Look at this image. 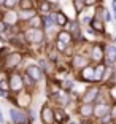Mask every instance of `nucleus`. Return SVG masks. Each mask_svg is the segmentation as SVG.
I'll return each mask as SVG.
<instances>
[{"label":"nucleus","instance_id":"aec40b11","mask_svg":"<svg viewBox=\"0 0 116 124\" xmlns=\"http://www.w3.org/2000/svg\"><path fill=\"white\" fill-rule=\"evenodd\" d=\"M25 26H27V29H43V18L37 13L33 18H30L25 22Z\"/></svg>","mask_w":116,"mask_h":124},{"label":"nucleus","instance_id":"c756f323","mask_svg":"<svg viewBox=\"0 0 116 124\" xmlns=\"http://www.w3.org/2000/svg\"><path fill=\"white\" fill-rule=\"evenodd\" d=\"M7 30H8V26H7V24H5L3 21H2V18H0V37L3 35V33L7 32Z\"/></svg>","mask_w":116,"mask_h":124},{"label":"nucleus","instance_id":"6e6552de","mask_svg":"<svg viewBox=\"0 0 116 124\" xmlns=\"http://www.w3.org/2000/svg\"><path fill=\"white\" fill-rule=\"evenodd\" d=\"M24 73H27V75H29V77L32 78L37 84L41 83V81H43V77H45L43 70L40 69L38 64H30V65H27V67H25V70H24Z\"/></svg>","mask_w":116,"mask_h":124},{"label":"nucleus","instance_id":"9d476101","mask_svg":"<svg viewBox=\"0 0 116 124\" xmlns=\"http://www.w3.org/2000/svg\"><path fill=\"white\" fill-rule=\"evenodd\" d=\"M89 59H91L92 62H97V64H100L103 59H105V46L102 43H95L94 46L91 48V53H89Z\"/></svg>","mask_w":116,"mask_h":124},{"label":"nucleus","instance_id":"c85d7f7f","mask_svg":"<svg viewBox=\"0 0 116 124\" xmlns=\"http://www.w3.org/2000/svg\"><path fill=\"white\" fill-rule=\"evenodd\" d=\"M19 2L21 0H5L3 7H5V10H15V8L19 7Z\"/></svg>","mask_w":116,"mask_h":124},{"label":"nucleus","instance_id":"e433bc0d","mask_svg":"<svg viewBox=\"0 0 116 124\" xmlns=\"http://www.w3.org/2000/svg\"><path fill=\"white\" fill-rule=\"evenodd\" d=\"M81 2H84V0H81Z\"/></svg>","mask_w":116,"mask_h":124},{"label":"nucleus","instance_id":"473e14b6","mask_svg":"<svg viewBox=\"0 0 116 124\" xmlns=\"http://www.w3.org/2000/svg\"><path fill=\"white\" fill-rule=\"evenodd\" d=\"M111 21V15H110V11H107L105 13V22H110Z\"/></svg>","mask_w":116,"mask_h":124},{"label":"nucleus","instance_id":"f257e3e1","mask_svg":"<svg viewBox=\"0 0 116 124\" xmlns=\"http://www.w3.org/2000/svg\"><path fill=\"white\" fill-rule=\"evenodd\" d=\"M22 61H24V53L22 51H18V49H15V51H10L5 57L0 59V65H2V72H16L18 70V67L22 64Z\"/></svg>","mask_w":116,"mask_h":124},{"label":"nucleus","instance_id":"20e7f679","mask_svg":"<svg viewBox=\"0 0 116 124\" xmlns=\"http://www.w3.org/2000/svg\"><path fill=\"white\" fill-rule=\"evenodd\" d=\"M8 81H10V92L11 94H18V92L24 91V83H22V73L16 72L8 73Z\"/></svg>","mask_w":116,"mask_h":124},{"label":"nucleus","instance_id":"9b49d317","mask_svg":"<svg viewBox=\"0 0 116 124\" xmlns=\"http://www.w3.org/2000/svg\"><path fill=\"white\" fill-rule=\"evenodd\" d=\"M2 21L8 27H16V24L19 22V16L15 10H5V13L2 15Z\"/></svg>","mask_w":116,"mask_h":124},{"label":"nucleus","instance_id":"2eb2a0df","mask_svg":"<svg viewBox=\"0 0 116 124\" xmlns=\"http://www.w3.org/2000/svg\"><path fill=\"white\" fill-rule=\"evenodd\" d=\"M116 62V46L107 45L105 46V65H113Z\"/></svg>","mask_w":116,"mask_h":124},{"label":"nucleus","instance_id":"ddd939ff","mask_svg":"<svg viewBox=\"0 0 116 124\" xmlns=\"http://www.w3.org/2000/svg\"><path fill=\"white\" fill-rule=\"evenodd\" d=\"M105 115H110V105L108 102H95L94 105V118L100 119Z\"/></svg>","mask_w":116,"mask_h":124},{"label":"nucleus","instance_id":"a878e982","mask_svg":"<svg viewBox=\"0 0 116 124\" xmlns=\"http://www.w3.org/2000/svg\"><path fill=\"white\" fill-rule=\"evenodd\" d=\"M61 89L64 92H70L73 89V86H75V83H73V80H69V78H65V80H61Z\"/></svg>","mask_w":116,"mask_h":124},{"label":"nucleus","instance_id":"1a4fd4ad","mask_svg":"<svg viewBox=\"0 0 116 124\" xmlns=\"http://www.w3.org/2000/svg\"><path fill=\"white\" fill-rule=\"evenodd\" d=\"M40 119L43 124H56L54 121V108L48 103H45L40 110Z\"/></svg>","mask_w":116,"mask_h":124},{"label":"nucleus","instance_id":"7ed1b4c3","mask_svg":"<svg viewBox=\"0 0 116 124\" xmlns=\"http://www.w3.org/2000/svg\"><path fill=\"white\" fill-rule=\"evenodd\" d=\"M22 35H24V41L30 46H40L46 41V32L43 29H25Z\"/></svg>","mask_w":116,"mask_h":124},{"label":"nucleus","instance_id":"7c9ffc66","mask_svg":"<svg viewBox=\"0 0 116 124\" xmlns=\"http://www.w3.org/2000/svg\"><path fill=\"white\" fill-rule=\"evenodd\" d=\"M102 0H84V5L86 7H95L97 3H100Z\"/></svg>","mask_w":116,"mask_h":124},{"label":"nucleus","instance_id":"393cba45","mask_svg":"<svg viewBox=\"0 0 116 124\" xmlns=\"http://www.w3.org/2000/svg\"><path fill=\"white\" fill-rule=\"evenodd\" d=\"M43 18V29H53V26H56L54 24V18H53V13L51 15H43L41 16Z\"/></svg>","mask_w":116,"mask_h":124},{"label":"nucleus","instance_id":"4be33fe9","mask_svg":"<svg viewBox=\"0 0 116 124\" xmlns=\"http://www.w3.org/2000/svg\"><path fill=\"white\" fill-rule=\"evenodd\" d=\"M89 26H91V30H92V32H99V33H103V32H105V22L100 21V19L92 18L91 22H89Z\"/></svg>","mask_w":116,"mask_h":124},{"label":"nucleus","instance_id":"423d86ee","mask_svg":"<svg viewBox=\"0 0 116 124\" xmlns=\"http://www.w3.org/2000/svg\"><path fill=\"white\" fill-rule=\"evenodd\" d=\"M87 65H91V59L87 57L84 54H80V53H76V54L72 56L70 59V67L76 72H81L83 69H86Z\"/></svg>","mask_w":116,"mask_h":124},{"label":"nucleus","instance_id":"c9c22d12","mask_svg":"<svg viewBox=\"0 0 116 124\" xmlns=\"http://www.w3.org/2000/svg\"><path fill=\"white\" fill-rule=\"evenodd\" d=\"M113 124H116V118H115V119H113Z\"/></svg>","mask_w":116,"mask_h":124},{"label":"nucleus","instance_id":"39448f33","mask_svg":"<svg viewBox=\"0 0 116 124\" xmlns=\"http://www.w3.org/2000/svg\"><path fill=\"white\" fill-rule=\"evenodd\" d=\"M8 113H10V119H11L13 124H30L29 116H27V111H25V110L11 107V108H8Z\"/></svg>","mask_w":116,"mask_h":124},{"label":"nucleus","instance_id":"f03ea898","mask_svg":"<svg viewBox=\"0 0 116 124\" xmlns=\"http://www.w3.org/2000/svg\"><path fill=\"white\" fill-rule=\"evenodd\" d=\"M8 100H11V103H13V107H16V108H21V110H27L32 108V100H33V92L30 91H21L18 92V94L15 95V97H10L8 95Z\"/></svg>","mask_w":116,"mask_h":124},{"label":"nucleus","instance_id":"bb28decb","mask_svg":"<svg viewBox=\"0 0 116 124\" xmlns=\"http://www.w3.org/2000/svg\"><path fill=\"white\" fill-rule=\"evenodd\" d=\"M0 92L2 94H8L10 92V81H8V78H2L0 80Z\"/></svg>","mask_w":116,"mask_h":124},{"label":"nucleus","instance_id":"6ab92c4d","mask_svg":"<svg viewBox=\"0 0 116 124\" xmlns=\"http://www.w3.org/2000/svg\"><path fill=\"white\" fill-rule=\"evenodd\" d=\"M56 40L62 41V43L67 45V46L73 45V37H72V33H70L69 30H59L57 35H56Z\"/></svg>","mask_w":116,"mask_h":124},{"label":"nucleus","instance_id":"72a5a7b5","mask_svg":"<svg viewBox=\"0 0 116 124\" xmlns=\"http://www.w3.org/2000/svg\"><path fill=\"white\" fill-rule=\"evenodd\" d=\"M67 124H80V121H69Z\"/></svg>","mask_w":116,"mask_h":124},{"label":"nucleus","instance_id":"f704fd0d","mask_svg":"<svg viewBox=\"0 0 116 124\" xmlns=\"http://www.w3.org/2000/svg\"><path fill=\"white\" fill-rule=\"evenodd\" d=\"M49 2H51V3H53V2H59V0H49Z\"/></svg>","mask_w":116,"mask_h":124},{"label":"nucleus","instance_id":"5701e85b","mask_svg":"<svg viewBox=\"0 0 116 124\" xmlns=\"http://www.w3.org/2000/svg\"><path fill=\"white\" fill-rule=\"evenodd\" d=\"M37 7L35 0H21L19 2V11H33Z\"/></svg>","mask_w":116,"mask_h":124},{"label":"nucleus","instance_id":"2f4dec72","mask_svg":"<svg viewBox=\"0 0 116 124\" xmlns=\"http://www.w3.org/2000/svg\"><path fill=\"white\" fill-rule=\"evenodd\" d=\"M110 116H111V119L116 118V102L113 105H110Z\"/></svg>","mask_w":116,"mask_h":124},{"label":"nucleus","instance_id":"412c9836","mask_svg":"<svg viewBox=\"0 0 116 124\" xmlns=\"http://www.w3.org/2000/svg\"><path fill=\"white\" fill-rule=\"evenodd\" d=\"M37 10L40 11L41 15H51L53 3H51L49 0H38V2H37Z\"/></svg>","mask_w":116,"mask_h":124},{"label":"nucleus","instance_id":"a211bd4d","mask_svg":"<svg viewBox=\"0 0 116 124\" xmlns=\"http://www.w3.org/2000/svg\"><path fill=\"white\" fill-rule=\"evenodd\" d=\"M54 121H56V124H65V123H69V115H67V111L64 108H54Z\"/></svg>","mask_w":116,"mask_h":124},{"label":"nucleus","instance_id":"f3484780","mask_svg":"<svg viewBox=\"0 0 116 124\" xmlns=\"http://www.w3.org/2000/svg\"><path fill=\"white\" fill-rule=\"evenodd\" d=\"M53 18H54V24L59 26V27H65L67 24L70 22L64 11H54V13H53Z\"/></svg>","mask_w":116,"mask_h":124},{"label":"nucleus","instance_id":"dca6fc26","mask_svg":"<svg viewBox=\"0 0 116 124\" xmlns=\"http://www.w3.org/2000/svg\"><path fill=\"white\" fill-rule=\"evenodd\" d=\"M105 72H107V65L103 62L97 64L94 69V83H102L103 81V77H105Z\"/></svg>","mask_w":116,"mask_h":124},{"label":"nucleus","instance_id":"0eeeda50","mask_svg":"<svg viewBox=\"0 0 116 124\" xmlns=\"http://www.w3.org/2000/svg\"><path fill=\"white\" fill-rule=\"evenodd\" d=\"M99 95H100V88L99 86H89L81 95V102L83 103H95Z\"/></svg>","mask_w":116,"mask_h":124},{"label":"nucleus","instance_id":"f8f14e48","mask_svg":"<svg viewBox=\"0 0 116 124\" xmlns=\"http://www.w3.org/2000/svg\"><path fill=\"white\" fill-rule=\"evenodd\" d=\"M76 113L81 116V119H89L94 116V103H81L76 110Z\"/></svg>","mask_w":116,"mask_h":124},{"label":"nucleus","instance_id":"cd10ccee","mask_svg":"<svg viewBox=\"0 0 116 124\" xmlns=\"http://www.w3.org/2000/svg\"><path fill=\"white\" fill-rule=\"evenodd\" d=\"M73 8H75L76 15H80V13H83V10L86 8V5H84V2H81V0H73Z\"/></svg>","mask_w":116,"mask_h":124},{"label":"nucleus","instance_id":"b1692460","mask_svg":"<svg viewBox=\"0 0 116 124\" xmlns=\"http://www.w3.org/2000/svg\"><path fill=\"white\" fill-rule=\"evenodd\" d=\"M37 15V11L33 10V11H19L18 13V16H19V22H27L30 18H33V16Z\"/></svg>","mask_w":116,"mask_h":124},{"label":"nucleus","instance_id":"4468645a","mask_svg":"<svg viewBox=\"0 0 116 124\" xmlns=\"http://www.w3.org/2000/svg\"><path fill=\"white\" fill-rule=\"evenodd\" d=\"M94 65H87L86 69H83L81 72H78V78L80 81L84 83H94Z\"/></svg>","mask_w":116,"mask_h":124}]
</instances>
